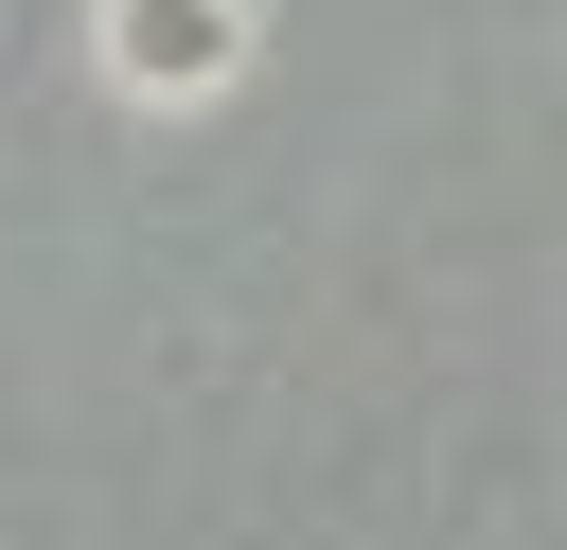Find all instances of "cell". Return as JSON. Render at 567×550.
<instances>
[{
    "label": "cell",
    "instance_id": "1",
    "mask_svg": "<svg viewBox=\"0 0 567 550\" xmlns=\"http://www.w3.org/2000/svg\"><path fill=\"white\" fill-rule=\"evenodd\" d=\"M230 71V0H124V89H213Z\"/></svg>",
    "mask_w": 567,
    "mask_h": 550
}]
</instances>
